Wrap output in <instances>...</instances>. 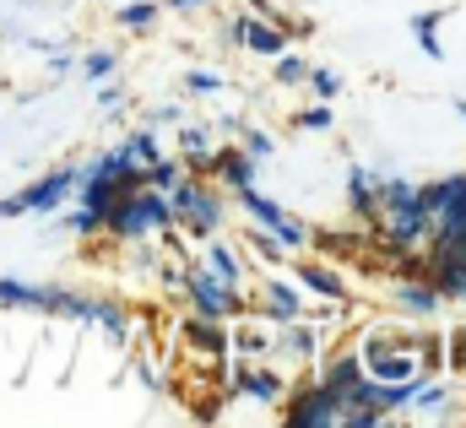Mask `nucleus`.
<instances>
[{
  "label": "nucleus",
  "instance_id": "nucleus-1",
  "mask_svg": "<svg viewBox=\"0 0 466 428\" xmlns=\"http://www.w3.org/2000/svg\"><path fill=\"white\" fill-rule=\"evenodd\" d=\"M104 233H115L119 244H141V239H157V233H174V207L163 190L141 185V190H125L109 217H104Z\"/></svg>",
  "mask_w": 466,
  "mask_h": 428
},
{
  "label": "nucleus",
  "instance_id": "nucleus-2",
  "mask_svg": "<svg viewBox=\"0 0 466 428\" xmlns=\"http://www.w3.org/2000/svg\"><path fill=\"white\" fill-rule=\"evenodd\" d=\"M168 207H174V228H190V239H212L228 217V201L223 190L207 179V174H179L168 190Z\"/></svg>",
  "mask_w": 466,
  "mask_h": 428
},
{
  "label": "nucleus",
  "instance_id": "nucleus-3",
  "mask_svg": "<svg viewBox=\"0 0 466 428\" xmlns=\"http://www.w3.org/2000/svg\"><path fill=\"white\" fill-rule=\"evenodd\" d=\"M358 358H363V374H369V380H412L418 369H423V374L440 369V341L423 336L418 347H407V341H396V336H369Z\"/></svg>",
  "mask_w": 466,
  "mask_h": 428
},
{
  "label": "nucleus",
  "instance_id": "nucleus-4",
  "mask_svg": "<svg viewBox=\"0 0 466 428\" xmlns=\"http://www.w3.org/2000/svg\"><path fill=\"white\" fill-rule=\"evenodd\" d=\"M233 201H238V207L249 212V222H260L266 233H277V244H282V250H309V239H315V233H309V228H304L299 217L282 212V207H277L271 196H260L255 185H238V190H233Z\"/></svg>",
  "mask_w": 466,
  "mask_h": 428
},
{
  "label": "nucleus",
  "instance_id": "nucleus-5",
  "mask_svg": "<svg viewBox=\"0 0 466 428\" xmlns=\"http://www.w3.org/2000/svg\"><path fill=\"white\" fill-rule=\"evenodd\" d=\"M337 413H342V396L320 380L282 396V423L288 428H337Z\"/></svg>",
  "mask_w": 466,
  "mask_h": 428
},
{
  "label": "nucleus",
  "instance_id": "nucleus-6",
  "mask_svg": "<svg viewBox=\"0 0 466 428\" xmlns=\"http://www.w3.org/2000/svg\"><path fill=\"white\" fill-rule=\"evenodd\" d=\"M185 299H190V304H196L201 315H218V321L249 315V304L238 299V288L218 282V277L207 271V260H201V266H185Z\"/></svg>",
  "mask_w": 466,
  "mask_h": 428
},
{
  "label": "nucleus",
  "instance_id": "nucleus-7",
  "mask_svg": "<svg viewBox=\"0 0 466 428\" xmlns=\"http://www.w3.org/2000/svg\"><path fill=\"white\" fill-rule=\"evenodd\" d=\"M76 190V168H55V174H44L38 185H27L22 196H5L0 201V217H22V212H55L66 196Z\"/></svg>",
  "mask_w": 466,
  "mask_h": 428
},
{
  "label": "nucleus",
  "instance_id": "nucleus-8",
  "mask_svg": "<svg viewBox=\"0 0 466 428\" xmlns=\"http://www.w3.org/2000/svg\"><path fill=\"white\" fill-rule=\"evenodd\" d=\"M429 233H434L440 250H466V174L445 179V201L429 217Z\"/></svg>",
  "mask_w": 466,
  "mask_h": 428
},
{
  "label": "nucleus",
  "instance_id": "nucleus-9",
  "mask_svg": "<svg viewBox=\"0 0 466 428\" xmlns=\"http://www.w3.org/2000/svg\"><path fill=\"white\" fill-rule=\"evenodd\" d=\"M228 385H233V396H249V402H260V407H277V402L288 396L282 374H277L271 363H249V358H233Z\"/></svg>",
  "mask_w": 466,
  "mask_h": 428
},
{
  "label": "nucleus",
  "instance_id": "nucleus-10",
  "mask_svg": "<svg viewBox=\"0 0 466 428\" xmlns=\"http://www.w3.org/2000/svg\"><path fill=\"white\" fill-rule=\"evenodd\" d=\"M71 288H49V282H22V277H0V310H44L60 315Z\"/></svg>",
  "mask_w": 466,
  "mask_h": 428
},
{
  "label": "nucleus",
  "instance_id": "nucleus-11",
  "mask_svg": "<svg viewBox=\"0 0 466 428\" xmlns=\"http://www.w3.org/2000/svg\"><path fill=\"white\" fill-rule=\"evenodd\" d=\"M380 239H385V250H418L423 239H429V212L423 207H396V212L380 217Z\"/></svg>",
  "mask_w": 466,
  "mask_h": 428
},
{
  "label": "nucleus",
  "instance_id": "nucleus-12",
  "mask_svg": "<svg viewBox=\"0 0 466 428\" xmlns=\"http://www.w3.org/2000/svg\"><path fill=\"white\" fill-rule=\"evenodd\" d=\"M179 331H185V341H190L196 352H207V358H218V363L228 358L233 341H228V325L218 321V315H201V310H196V315H185Z\"/></svg>",
  "mask_w": 466,
  "mask_h": 428
},
{
  "label": "nucleus",
  "instance_id": "nucleus-13",
  "mask_svg": "<svg viewBox=\"0 0 466 428\" xmlns=\"http://www.w3.org/2000/svg\"><path fill=\"white\" fill-rule=\"evenodd\" d=\"M207 179H218L223 190H238V185H255V158H244V147H212Z\"/></svg>",
  "mask_w": 466,
  "mask_h": 428
},
{
  "label": "nucleus",
  "instance_id": "nucleus-14",
  "mask_svg": "<svg viewBox=\"0 0 466 428\" xmlns=\"http://www.w3.org/2000/svg\"><path fill=\"white\" fill-rule=\"evenodd\" d=\"M299 282H304V293L331 299L337 310H348V304H352V299H348V282H342L331 266H320V260H304V266H299Z\"/></svg>",
  "mask_w": 466,
  "mask_h": 428
},
{
  "label": "nucleus",
  "instance_id": "nucleus-15",
  "mask_svg": "<svg viewBox=\"0 0 466 428\" xmlns=\"http://www.w3.org/2000/svg\"><path fill=\"white\" fill-rule=\"evenodd\" d=\"M238 44H244L249 55H266V60H277V55L288 49V27H282V22H255V16H249Z\"/></svg>",
  "mask_w": 466,
  "mask_h": 428
},
{
  "label": "nucleus",
  "instance_id": "nucleus-16",
  "mask_svg": "<svg viewBox=\"0 0 466 428\" xmlns=\"http://www.w3.org/2000/svg\"><path fill=\"white\" fill-rule=\"evenodd\" d=\"M260 310H266V315H271L277 325H288V321H304V299H299V293H293L288 282H277V277L266 282V293H260Z\"/></svg>",
  "mask_w": 466,
  "mask_h": 428
},
{
  "label": "nucleus",
  "instance_id": "nucleus-17",
  "mask_svg": "<svg viewBox=\"0 0 466 428\" xmlns=\"http://www.w3.org/2000/svg\"><path fill=\"white\" fill-rule=\"evenodd\" d=\"M348 201L358 217H380V179L369 168H358V163L348 168Z\"/></svg>",
  "mask_w": 466,
  "mask_h": 428
},
{
  "label": "nucleus",
  "instance_id": "nucleus-18",
  "mask_svg": "<svg viewBox=\"0 0 466 428\" xmlns=\"http://www.w3.org/2000/svg\"><path fill=\"white\" fill-rule=\"evenodd\" d=\"M179 163H185V174H207V163H212V136H207L201 125H185V130H179Z\"/></svg>",
  "mask_w": 466,
  "mask_h": 428
},
{
  "label": "nucleus",
  "instance_id": "nucleus-19",
  "mask_svg": "<svg viewBox=\"0 0 466 428\" xmlns=\"http://www.w3.org/2000/svg\"><path fill=\"white\" fill-rule=\"evenodd\" d=\"M207 271H212L218 282L238 288V282H244V255H238L233 244H223V239H212V244H207Z\"/></svg>",
  "mask_w": 466,
  "mask_h": 428
},
{
  "label": "nucleus",
  "instance_id": "nucleus-20",
  "mask_svg": "<svg viewBox=\"0 0 466 428\" xmlns=\"http://www.w3.org/2000/svg\"><path fill=\"white\" fill-rule=\"evenodd\" d=\"M282 336H277V352L282 358H315L320 352V331H309L304 321H288V325H277Z\"/></svg>",
  "mask_w": 466,
  "mask_h": 428
},
{
  "label": "nucleus",
  "instance_id": "nucleus-21",
  "mask_svg": "<svg viewBox=\"0 0 466 428\" xmlns=\"http://www.w3.org/2000/svg\"><path fill=\"white\" fill-rule=\"evenodd\" d=\"M396 304H401V310H412V315H434L445 299H440L423 277H401V282H396Z\"/></svg>",
  "mask_w": 466,
  "mask_h": 428
},
{
  "label": "nucleus",
  "instance_id": "nucleus-22",
  "mask_svg": "<svg viewBox=\"0 0 466 428\" xmlns=\"http://www.w3.org/2000/svg\"><path fill=\"white\" fill-rule=\"evenodd\" d=\"M358 380H363V358H358V352H337V358L326 363V374H320V385H331L337 396H348Z\"/></svg>",
  "mask_w": 466,
  "mask_h": 428
},
{
  "label": "nucleus",
  "instance_id": "nucleus-23",
  "mask_svg": "<svg viewBox=\"0 0 466 428\" xmlns=\"http://www.w3.org/2000/svg\"><path fill=\"white\" fill-rule=\"evenodd\" d=\"M87 325H104V331H109V341H119V347L130 341V315L119 310L115 299H93V310H87Z\"/></svg>",
  "mask_w": 466,
  "mask_h": 428
},
{
  "label": "nucleus",
  "instance_id": "nucleus-24",
  "mask_svg": "<svg viewBox=\"0 0 466 428\" xmlns=\"http://www.w3.org/2000/svg\"><path fill=\"white\" fill-rule=\"evenodd\" d=\"M440 11H423V16H412V38H418V49L429 55V60H445V44H440Z\"/></svg>",
  "mask_w": 466,
  "mask_h": 428
},
{
  "label": "nucleus",
  "instance_id": "nucleus-25",
  "mask_svg": "<svg viewBox=\"0 0 466 428\" xmlns=\"http://www.w3.org/2000/svg\"><path fill=\"white\" fill-rule=\"evenodd\" d=\"M157 11H163L157 0H130V5H119L115 11V22L125 27V33H147V27L157 22Z\"/></svg>",
  "mask_w": 466,
  "mask_h": 428
},
{
  "label": "nucleus",
  "instance_id": "nucleus-26",
  "mask_svg": "<svg viewBox=\"0 0 466 428\" xmlns=\"http://www.w3.org/2000/svg\"><path fill=\"white\" fill-rule=\"evenodd\" d=\"M119 152H125V158H130V163H141V168H147V163H157V158H163V152H157V136H152V125H141V130H130V141H125V147H119Z\"/></svg>",
  "mask_w": 466,
  "mask_h": 428
},
{
  "label": "nucleus",
  "instance_id": "nucleus-27",
  "mask_svg": "<svg viewBox=\"0 0 466 428\" xmlns=\"http://www.w3.org/2000/svg\"><path fill=\"white\" fill-rule=\"evenodd\" d=\"M244 244H249V250H255L266 266H282V260H288V250L277 244V233H266L260 222H255V228H244Z\"/></svg>",
  "mask_w": 466,
  "mask_h": 428
},
{
  "label": "nucleus",
  "instance_id": "nucleus-28",
  "mask_svg": "<svg viewBox=\"0 0 466 428\" xmlns=\"http://www.w3.org/2000/svg\"><path fill=\"white\" fill-rule=\"evenodd\" d=\"M115 66H119V55L109 49V44L82 55V76H87V82H109V76H115Z\"/></svg>",
  "mask_w": 466,
  "mask_h": 428
},
{
  "label": "nucleus",
  "instance_id": "nucleus-29",
  "mask_svg": "<svg viewBox=\"0 0 466 428\" xmlns=\"http://www.w3.org/2000/svg\"><path fill=\"white\" fill-rule=\"evenodd\" d=\"M304 76H309V60L293 55V49H282V55H277V82H282V87H299Z\"/></svg>",
  "mask_w": 466,
  "mask_h": 428
},
{
  "label": "nucleus",
  "instance_id": "nucleus-30",
  "mask_svg": "<svg viewBox=\"0 0 466 428\" xmlns=\"http://www.w3.org/2000/svg\"><path fill=\"white\" fill-rule=\"evenodd\" d=\"M179 174H185V163H179V158H157V163H147V185H152V190H168Z\"/></svg>",
  "mask_w": 466,
  "mask_h": 428
},
{
  "label": "nucleus",
  "instance_id": "nucleus-31",
  "mask_svg": "<svg viewBox=\"0 0 466 428\" xmlns=\"http://www.w3.org/2000/svg\"><path fill=\"white\" fill-rule=\"evenodd\" d=\"M304 82H309V87H315V98H326V104L342 93V76H337V71H326V66H309V76H304Z\"/></svg>",
  "mask_w": 466,
  "mask_h": 428
},
{
  "label": "nucleus",
  "instance_id": "nucleus-32",
  "mask_svg": "<svg viewBox=\"0 0 466 428\" xmlns=\"http://www.w3.org/2000/svg\"><path fill=\"white\" fill-rule=\"evenodd\" d=\"M238 136H244V158H255V163H266V158L277 152V141H271L266 130H244V125H238Z\"/></svg>",
  "mask_w": 466,
  "mask_h": 428
},
{
  "label": "nucleus",
  "instance_id": "nucleus-33",
  "mask_svg": "<svg viewBox=\"0 0 466 428\" xmlns=\"http://www.w3.org/2000/svg\"><path fill=\"white\" fill-rule=\"evenodd\" d=\"M98 228H104V217L87 212V207H76V212L66 217V233H76V239H87V233H98Z\"/></svg>",
  "mask_w": 466,
  "mask_h": 428
},
{
  "label": "nucleus",
  "instance_id": "nucleus-34",
  "mask_svg": "<svg viewBox=\"0 0 466 428\" xmlns=\"http://www.w3.org/2000/svg\"><path fill=\"white\" fill-rule=\"evenodd\" d=\"M331 119H337V114H331V104H326V98H320L315 108H304V114H299V125H304V130H331Z\"/></svg>",
  "mask_w": 466,
  "mask_h": 428
},
{
  "label": "nucleus",
  "instance_id": "nucleus-35",
  "mask_svg": "<svg viewBox=\"0 0 466 428\" xmlns=\"http://www.w3.org/2000/svg\"><path fill=\"white\" fill-rule=\"evenodd\" d=\"M185 87L207 98V93H223V76H212V71H190V82H185Z\"/></svg>",
  "mask_w": 466,
  "mask_h": 428
},
{
  "label": "nucleus",
  "instance_id": "nucleus-36",
  "mask_svg": "<svg viewBox=\"0 0 466 428\" xmlns=\"http://www.w3.org/2000/svg\"><path fill=\"white\" fill-rule=\"evenodd\" d=\"M76 71V55L71 49H49V76H71Z\"/></svg>",
  "mask_w": 466,
  "mask_h": 428
},
{
  "label": "nucleus",
  "instance_id": "nucleus-37",
  "mask_svg": "<svg viewBox=\"0 0 466 428\" xmlns=\"http://www.w3.org/2000/svg\"><path fill=\"white\" fill-rule=\"evenodd\" d=\"M119 104H125V93H119L115 82H98V108H104V114H115Z\"/></svg>",
  "mask_w": 466,
  "mask_h": 428
},
{
  "label": "nucleus",
  "instance_id": "nucleus-38",
  "mask_svg": "<svg viewBox=\"0 0 466 428\" xmlns=\"http://www.w3.org/2000/svg\"><path fill=\"white\" fill-rule=\"evenodd\" d=\"M244 22H249V16H238V11H233L228 22H223V44H238V38H244Z\"/></svg>",
  "mask_w": 466,
  "mask_h": 428
},
{
  "label": "nucleus",
  "instance_id": "nucleus-39",
  "mask_svg": "<svg viewBox=\"0 0 466 428\" xmlns=\"http://www.w3.org/2000/svg\"><path fill=\"white\" fill-rule=\"evenodd\" d=\"M136 380H141L147 391H163V380H157V369H152V363H136Z\"/></svg>",
  "mask_w": 466,
  "mask_h": 428
},
{
  "label": "nucleus",
  "instance_id": "nucleus-40",
  "mask_svg": "<svg viewBox=\"0 0 466 428\" xmlns=\"http://www.w3.org/2000/svg\"><path fill=\"white\" fill-rule=\"evenodd\" d=\"M238 347H244V352H249V358H255V352H266V341H260V336H255V331H244V336H238Z\"/></svg>",
  "mask_w": 466,
  "mask_h": 428
},
{
  "label": "nucleus",
  "instance_id": "nucleus-41",
  "mask_svg": "<svg viewBox=\"0 0 466 428\" xmlns=\"http://www.w3.org/2000/svg\"><path fill=\"white\" fill-rule=\"evenodd\" d=\"M168 11H201V5H212V0H163Z\"/></svg>",
  "mask_w": 466,
  "mask_h": 428
},
{
  "label": "nucleus",
  "instance_id": "nucleus-42",
  "mask_svg": "<svg viewBox=\"0 0 466 428\" xmlns=\"http://www.w3.org/2000/svg\"><path fill=\"white\" fill-rule=\"evenodd\" d=\"M168 119H179V108H174V104H163L152 119H147V125H168Z\"/></svg>",
  "mask_w": 466,
  "mask_h": 428
},
{
  "label": "nucleus",
  "instance_id": "nucleus-43",
  "mask_svg": "<svg viewBox=\"0 0 466 428\" xmlns=\"http://www.w3.org/2000/svg\"><path fill=\"white\" fill-rule=\"evenodd\" d=\"M451 108H456V114H461V119H466V98H451Z\"/></svg>",
  "mask_w": 466,
  "mask_h": 428
},
{
  "label": "nucleus",
  "instance_id": "nucleus-44",
  "mask_svg": "<svg viewBox=\"0 0 466 428\" xmlns=\"http://www.w3.org/2000/svg\"><path fill=\"white\" fill-rule=\"evenodd\" d=\"M0 222H5V217H0Z\"/></svg>",
  "mask_w": 466,
  "mask_h": 428
}]
</instances>
